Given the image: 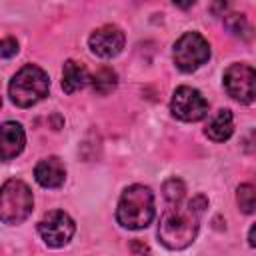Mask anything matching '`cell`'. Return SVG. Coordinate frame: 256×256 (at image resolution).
Here are the masks:
<instances>
[{"label": "cell", "mask_w": 256, "mask_h": 256, "mask_svg": "<svg viewBox=\"0 0 256 256\" xmlns=\"http://www.w3.org/2000/svg\"><path fill=\"white\" fill-rule=\"evenodd\" d=\"M174 2V6H178V8H182V10H186V8H190L196 0H172Z\"/></svg>", "instance_id": "d6986e66"}, {"label": "cell", "mask_w": 256, "mask_h": 256, "mask_svg": "<svg viewBox=\"0 0 256 256\" xmlns=\"http://www.w3.org/2000/svg\"><path fill=\"white\" fill-rule=\"evenodd\" d=\"M254 82H256V72L248 64H232L224 72L226 92L242 104L254 102Z\"/></svg>", "instance_id": "ba28073f"}, {"label": "cell", "mask_w": 256, "mask_h": 256, "mask_svg": "<svg viewBox=\"0 0 256 256\" xmlns=\"http://www.w3.org/2000/svg\"><path fill=\"white\" fill-rule=\"evenodd\" d=\"M90 76L84 64L76 62V60H66L64 68H62V90L66 94H74L76 90L84 88L88 84Z\"/></svg>", "instance_id": "7c38bea8"}, {"label": "cell", "mask_w": 256, "mask_h": 256, "mask_svg": "<svg viewBox=\"0 0 256 256\" xmlns=\"http://www.w3.org/2000/svg\"><path fill=\"white\" fill-rule=\"evenodd\" d=\"M34 208V196L26 182L8 180L0 188V220L4 224L24 222Z\"/></svg>", "instance_id": "277c9868"}, {"label": "cell", "mask_w": 256, "mask_h": 256, "mask_svg": "<svg viewBox=\"0 0 256 256\" xmlns=\"http://www.w3.org/2000/svg\"><path fill=\"white\" fill-rule=\"evenodd\" d=\"M168 204L170 208H166L158 226V238L166 248L182 250L194 242L200 228V218L208 206V200L200 194L184 204L182 200L168 202Z\"/></svg>", "instance_id": "6da1fadb"}, {"label": "cell", "mask_w": 256, "mask_h": 256, "mask_svg": "<svg viewBox=\"0 0 256 256\" xmlns=\"http://www.w3.org/2000/svg\"><path fill=\"white\" fill-rule=\"evenodd\" d=\"M116 218L120 226L128 230H142L154 218V194L148 186L132 184L128 186L118 202Z\"/></svg>", "instance_id": "7a4b0ae2"}, {"label": "cell", "mask_w": 256, "mask_h": 256, "mask_svg": "<svg viewBox=\"0 0 256 256\" xmlns=\"http://www.w3.org/2000/svg\"><path fill=\"white\" fill-rule=\"evenodd\" d=\"M236 200H238V206H240V210L244 214H252L254 212V206H256V188L252 184L238 186Z\"/></svg>", "instance_id": "9a60e30c"}, {"label": "cell", "mask_w": 256, "mask_h": 256, "mask_svg": "<svg viewBox=\"0 0 256 256\" xmlns=\"http://www.w3.org/2000/svg\"><path fill=\"white\" fill-rule=\"evenodd\" d=\"M18 52V42L16 38H2L0 40V56L2 58H10Z\"/></svg>", "instance_id": "ac0fdd59"}, {"label": "cell", "mask_w": 256, "mask_h": 256, "mask_svg": "<svg viewBox=\"0 0 256 256\" xmlns=\"http://www.w3.org/2000/svg\"><path fill=\"white\" fill-rule=\"evenodd\" d=\"M0 106H2V100H0Z\"/></svg>", "instance_id": "44dd1931"}, {"label": "cell", "mask_w": 256, "mask_h": 256, "mask_svg": "<svg viewBox=\"0 0 256 256\" xmlns=\"http://www.w3.org/2000/svg\"><path fill=\"white\" fill-rule=\"evenodd\" d=\"M116 84H118V76H116V72H114L112 68H108V66L100 68V70L92 76V86H94V90H96L98 94H110V92L116 88Z\"/></svg>", "instance_id": "5bb4252c"}, {"label": "cell", "mask_w": 256, "mask_h": 256, "mask_svg": "<svg viewBox=\"0 0 256 256\" xmlns=\"http://www.w3.org/2000/svg\"><path fill=\"white\" fill-rule=\"evenodd\" d=\"M206 136L210 138V140H214V142H224V140H228L230 136H232V132H234V116H232V112L230 110H226V108H220L212 118H210V122H208V126H206Z\"/></svg>", "instance_id": "4fadbf2b"}, {"label": "cell", "mask_w": 256, "mask_h": 256, "mask_svg": "<svg viewBox=\"0 0 256 256\" xmlns=\"http://www.w3.org/2000/svg\"><path fill=\"white\" fill-rule=\"evenodd\" d=\"M184 194H186V186L182 180L178 178H170L166 184H164V198L168 202H178V200H184Z\"/></svg>", "instance_id": "2e32d148"}, {"label": "cell", "mask_w": 256, "mask_h": 256, "mask_svg": "<svg viewBox=\"0 0 256 256\" xmlns=\"http://www.w3.org/2000/svg\"><path fill=\"white\" fill-rule=\"evenodd\" d=\"M74 220L62 210H52L38 222V234L50 248H60L68 244L74 236Z\"/></svg>", "instance_id": "52a82bcc"}, {"label": "cell", "mask_w": 256, "mask_h": 256, "mask_svg": "<svg viewBox=\"0 0 256 256\" xmlns=\"http://www.w3.org/2000/svg\"><path fill=\"white\" fill-rule=\"evenodd\" d=\"M254 230H256V226H252V228H250V234H248V242H250V246H256V240H254Z\"/></svg>", "instance_id": "ffe728a7"}, {"label": "cell", "mask_w": 256, "mask_h": 256, "mask_svg": "<svg viewBox=\"0 0 256 256\" xmlns=\"http://www.w3.org/2000/svg\"><path fill=\"white\" fill-rule=\"evenodd\" d=\"M124 42H126L124 32L114 24H104V26L96 28L88 38L90 50L100 58L118 56L122 52V48H124Z\"/></svg>", "instance_id": "9c48e42d"}, {"label": "cell", "mask_w": 256, "mask_h": 256, "mask_svg": "<svg viewBox=\"0 0 256 256\" xmlns=\"http://www.w3.org/2000/svg\"><path fill=\"white\" fill-rule=\"evenodd\" d=\"M170 110L178 120L184 122H198L208 114L206 98L192 86H178L172 94Z\"/></svg>", "instance_id": "8992f818"}, {"label": "cell", "mask_w": 256, "mask_h": 256, "mask_svg": "<svg viewBox=\"0 0 256 256\" xmlns=\"http://www.w3.org/2000/svg\"><path fill=\"white\" fill-rule=\"evenodd\" d=\"M226 26L230 28V32L232 34H236V36H244V38H248V34H250V26H248V20L242 16V14H228V18H226Z\"/></svg>", "instance_id": "e0dca14e"}, {"label": "cell", "mask_w": 256, "mask_h": 256, "mask_svg": "<svg viewBox=\"0 0 256 256\" xmlns=\"http://www.w3.org/2000/svg\"><path fill=\"white\" fill-rule=\"evenodd\" d=\"M24 144H26V134L18 122L8 120L0 126V160L2 162L16 158L24 150Z\"/></svg>", "instance_id": "30bf717a"}, {"label": "cell", "mask_w": 256, "mask_h": 256, "mask_svg": "<svg viewBox=\"0 0 256 256\" xmlns=\"http://www.w3.org/2000/svg\"><path fill=\"white\" fill-rule=\"evenodd\" d=\"M34 178L40 186L44 188H58L64 184L66 178V168L62 164L60 158L56 156H48L44 160H40L34 168Z\"/></svg>", "instance_id": "8fae6325"}, {"label": "cell", "mask_w": 256, "mask_h": 256, "mask_svg": "<svg viewBox=\"0 0 256 256\" xmlns=\"http://www.w3.org/2000/svg\"><path fill=\"white\" fill-rule=\"evenodd\" d=\"M174 64L182 72H194L210 58V44L208 40L198 32H186L182 34L172 52Z\"/></svg>", "instance_id": "5b68a950"}, {"label": "cell", "mask_w": 256, "mask_h": 256, "mask_svg": "<svg viewBox=\"0 0 256 256\" xmlns=\"http://www.w3.org/2000/svg\"><path fill=\"white\" fill-rule=\"evenodd\" d=\"M50 90V80L48 74L34 64H26L22 66L10 80L8 86V94L10 100L20 106V108H28L36 102H40Z\"/></svg>", "instance_id": "3957f363"}]
</instances>
